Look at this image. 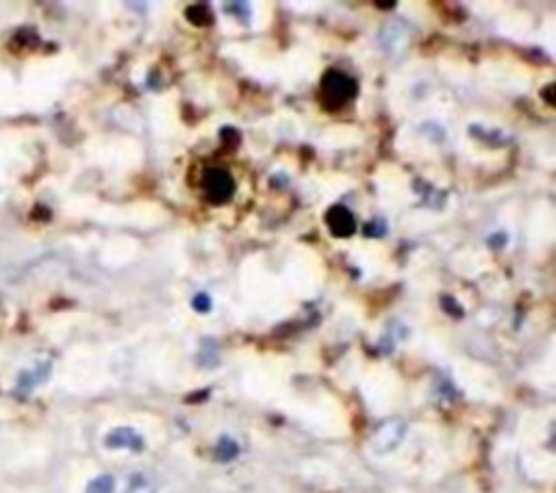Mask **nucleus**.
Here are the masks:
<instances>
[{"mask_svg": "<svg viewBox=\"0 0 556 493\" xmlns=\"http://www.w3.org/2000/svg\"><path fill=\"white\" fill-rule=\"evenodd\" d=\"M358 92V85L348 74L339 70H330L322 79V94L330 102V107H341L348 100H352Z\"/></svg>", "mask_w": 556, "mask_h": 493, "instance_id": "1", "label": "nucleus"}, {"mask_svg": "<svg viewBox=\"0 0 556 493\" xmlns=\"http://www.w3.org/2000/svg\"><path fill=\"white\" fill-rule=\"evenodd\" d=\"M202 185H204L207 198L211 200L213 204L227 202V200L233 196V191H235V181H233V176H231L227 170H222V168L209 170V172L204 174V178H202Z\"/></svg>", "mask_w": 556, "mask_h": 493, "instance_id": "2", "label": "nucleus"}, {"mask_svg": "<svg viewBox=\"0 0 556 493\" xmlns=\"http://www.w3.org/2000/svg\"><path fill=\"white\" fill-rule=\"evenodd\" d=\"M326 222H328L330 233L339 239L350 237L356 229L352 211H348V206H343V204H335L333 209H330V211L326 213Z\"/></svg>", "mask_w": 556, "mask_h": 493, "instance_id": "3", "label": "nucleus"}, {"mask_svg": "<svg viewBox=\"0 0 556 493\" xmlns=\"http://www.w3.org/2000/svg\"><path fill=\"white\" fill-rule=\"evenodd\" d=\"M104 445L107 447H128V450H142L144 447V439L140 432H135L133 428L128 426H122V428H115L111 430L107 437H104Z\"/></svg>", "mask_w": 556, "mask_h": 493, "instance_id": "4", "label": "nucleus"}, {"mask_svg": "<svg viewBox=\"0 0 556 493\" xmlns=\"http://www.w3.org/2000/svg\"><path fill=\"white\" fill-rule=\"evenodd\" d=\"M404 435V424L402 422H387L385 426L378 428L376 437H374V443H376L378 450L387 452V450H394V447L400 443Z\"/></svg>", "mask_w": 556, "mask_h": 493, "instance_id": "5", "label": "nucleus"}, {"mask_svg": "<svg viewBox=\"0 0 556 493\" xmlns=\"http://www.w3.org/2000/svg\"><path fill=\"white\" fill-rule=\"evenodd\" d=\"M48 374H50V363H46V365H37L35 369H28V371H22L20 374V378H18V392H33L37 385H41L44 380L48 378Z\"/></svg>", "mask_w": 556, "mask_h": 493, "instance_id": "6", "label": "nucleus"}, {"mask_svg": "<svg viewBox=\"0 0 556 493\" xmlns=\"http://www.w3.org/2000/svg\"><path fill=\"white\" fill-rule=\"evenodd\" d=\"M113 491H115V481L109 474L96 476L94 481H89V485L85 489V493H113Z\"/></svg>", "mask_w": 556, "mask_h": 493, "instance_id": "7", "label": "nucleus"}, {"mask_svg": "<svg viewBox=\"0 0 556 493\" xmlns=\"http://www.w3.org/2000/svg\"><path fill=\"white\" fill-rule=\"evenodd\" d=\"M239 454V445L231 439V437H222L218 447H215V456L220 461H231Z\"/></svg>", "mask_w": 556, "mask_h": 493, "instance_id": "8", "label": "nucleus"}, {"mask_svg": "<svg viewBox=\"0 0 556 493\" xmlns=\"http://www.w3.org/2000/svg\"><path fill=\"white\" fill-rule=\"evenodd\" d=\"M187 18L191 22H196V24H207V22H211V13H209L207 7L196 5V7H189L187 9Z\"/></svg>", "mask_w": 556, "mask_h": 493, "instance_id": "9", "label": "nucleus"}, {"mask_svg": "<svg viewBox=\"0 0 556 493\" xmlns=\"http://www.w3.org/2000/svg\"><path fill=\"white\" fill-rule=\"evenodd\" d=\"M363 231H365V235H370V237H383V235L387 233V224H385L383 220H372Z\"/></svg>", "mask_w": 556, "mask_h": 493, "instance_id": "10", "label": "nucleus"}, {"mask_svg": "<svg viewBox=\"0 0 556 493\" xmlns=\"http://www.w3.org/2000/svg\"><path fill=\"white\" fill-rule=\"evenodd\" d=\"M126 493H155V489L150 487V485L144 481V478H135V481L128 485Z\"/></svg>", "mask_w": 556, "mask_h": 493, "instance_id": "11", "label": "nucleus"}, {"mask_svg": "<svg viewBox=\"0 0 556 493\" xmlns=\"http://www.w3.org/2000/svg\"><path fill=\"white\" fill-rule=\"evenodd\" d=\"M191 304L198 313H209V311H211V298H209L207 293H198L196 298H193Z\"/></svg>", "mask_w": 556, "mask_h": 493, "instance_id": "12", "label": "nucleus"}, {"mask_svg": "<svg viewBox=\"0 0 556 493\" xmlns=\"http://www.w3.org/2000/svg\"><path fill=\"white\" fill-rule=\"evenodd\" d=\"M16 44H22V46H26V44H35L37 41V33L33 31V28H22V31L16 35V39H13Z\"/></svg>", "mask_w": 556, "mask_h": 493, "instance_id": "13", "label": "nucleus"}, {"mask_svg": "<svg viewBox=\"0 0 556 493\" xmlns=\"http://www.w3.org/2000/svg\"><path fill=\"white\" fill-rule=\"evenodd\" d=\"M504 244H506V235H502V233L493 235V237L489 239V246H493V248H500V246H504Z\"/></svg>", "mask_w": 556, "mask_h": 493, "instance_id": "14", "label": "nucleus"}]
</instances>
